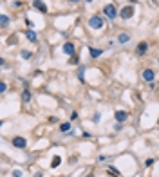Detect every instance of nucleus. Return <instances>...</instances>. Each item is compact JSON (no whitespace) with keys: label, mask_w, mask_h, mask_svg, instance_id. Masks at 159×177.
Wrapping results in <instances>:
<instances>
[{"label":"nucleus","mask_w":159,"mask_h":177,"mask_svg":"<svg viewBox=\"0 0 159 177\" xmlns=\"http://www.w3.org/2000/svg\"><path fill=\"white\" fill-rule=\"evenodd\" d=\"M5 91H8V85L2 81V83H0V92H5Z\"/></svg>","instance_id":"nucleus-19"},{"label":"nucleus","mask_w":159,"mask_h":177,"mask_svg":"<svg viewBox=\"0 0 159 177\" xmlns=\"http://www.w3.org/2000/svg\"><path fill=\"white\" fill-rule=\"evenodd\" d=\"M147 49H148V44L147 42H139V44H137V52H139V54H145V52H147Z\"/></svg>","instance_id":"nucleus-9"},{"label":"nucleus","mask_w":159,"mask_h":177,"mask_svg":"<svg viewBox=\"0 0 159 177\" xmlns=\"http://www.w3.org/2000/svg\"><path fill=\"white\" fill-rule=\"evenodd\" d=\"M25 38L29 40V42H36V33L34 31H25Z\"/></svg>","instance_id":"nucleus-10"},{"label":"nucleus","mask_w":159,"mask_h":177,"mask_svg":"<svg viewBox=\"0 0 159 177\" xmlns=\"http://www.w3.org/2000/svg\"><path fill=\"white\" fill-rule=\"evenodd\" d=\"M60 163H61V157H60V155H54L53 161H51V166L56 168V166H60Z\"/></svg>","instance_id":"nucleus-12"},{"label":"nucleus","mask_w":159,"mask_h":177,"mask_svg":"<svg viewBox=\"0 0 159 177\" xmlns=\"http://www.w3.org/2000/svg\"><path fill=\"white\" fill-rule=\"evenodd\" d=\"M85 2H92V0H85Z\"/></svg>","instance_id":"nucleus-25"},{"label":"nucleus","mask_w":159,"mask_h":177,"mask_svg":"<svg viewBox=\"0 0 159 177\" xmlns=\"http://www.w3.org/2000/svg\"><path fill=\"white\" fill-rule=\"evenodd\" d=\"M0 24H2V27H5V25L9 24V16L8 15H2V16H0Z\"/></svg>","instance_id":"nucleus-15"},{"label":"nucleus","mask_w":159,"mask_h":177,"mask_svg":"<svg viewBox=\"0 0 159 177\" xmlns=\"http://www.w3.org/2000/svg\"><path fill=\"white\" fill-rule=\"evenodd\" d=\"M109 172L112 174L114 177H119V175H121V174H119V170H117V168H114V166H109Z\"/></svg>","instance_id":"nucleus-16"},{"label":"nucleus","mask_w":159,"mask_h":177,"mask_svg":"<svg viewBox=\"0 0 159 177\" xmlns=\"http://www.w3.org/2000/svg\"><path fill=\"white\" fill-rule=\"evenodd\" d=\"M127 118H128V114H127L125 110H117V112H116V119L119 121V123H123V121H125Z\"/></svg>","instance_id":"nucleus-7"},{"label":"nucleus","mask_w":159,"mask_h":177,"mask_svg":"<svg viewBox=\"0 0 159 177\" xmlns=\"http://www.w3.org/2000/svg\"><path fill=\"white\" fill-rule=\"evenodd\" d=\"M13 177H22V172H20V170H15V172H13Z\"/></svg>","instance_id":"nucleus-21"},{"label":"nucleus","mask_w":159,"mask_h":177,"mask_svg":"<svg viewBox=\"0 0 159 177\" xmlns=\"http://www.w3.org/2000/svg\"><path fill=\"white\" fill-rule=\"evenodd\" d=\"M69 2H71V4H76V2H78V0H69Z\"/></svg>","instance_id":"nucleus-24"},{"label":"nucleus","mask_w":159,"mask_h":177,"mask_svg":"<svg viewBox=\"0 0 159 177\" xmlns=\"http://www.w3.org/2000/svg\"><path fill=\"white\" fill-rule=\"evenodd\" d=\"M69 128H71V123H61V127H60V130H61V132H67Z\"/></svg>","instance_id":"nucleus-17"},{"label":"nucleus","mask_w":159,"mask_h":177,"mask_svg":"<svg viewBox=\"0 0 159 177\" xmlns=\"http://www.w3.org/2000/svg\"><path fill=\"white\" fill-rule=\"evenodd\" d=\"M103 13H105V16H107V18H110V20H114V18L117 16V9L114 7V4H109V5H105Z\"/></svg>","instance_id":"nucleus-1"},{"label":"nucleus","mask_w":159,"mask_h":177,"mask_svg":"<svg viewBox=\"0 0 159 177\" xmlns=\"http://www.w3.org/2000/svg\"><path fill=\"white\" fill-rule=\"evenodd\" d=\"M128 40H130V36L127 35V33H123V35H119V38H117V42H119V44H127Z\"/></svg>","instance_id":"nucleus-13"},{"label":"nucleus","mask_w":159,"mask_h":177,"mask_svg":"<svg viewBox=\"0 0 159 177\" xmlns=\"http://www.w3.org/2000/svg\"><path fill=\"white\" fill-rule=\"evenodd\" d=\"M143 78L147 81H152V80H154V71H152V69H145L143 71Z\"/></svg>","instance_id":"nucleus-8"},{"label":"nucleus","mask_w":159,"mask_h":177,"mask_svg":"<svg viewBox=\"0 0 159 177\" xmlns=\"http://www.w3.org/2000/svg\"><path fill=\"white\" fill-rule=\"evenodd\" d=\"M154 165V159H147V166H152Z\"/></svg>","instance_id":"nucleus-23"},{"label":"nucleus","mask_w":159,"mask_h":177,"mask_svg":"<svg viewBox=\"0 0 159 177\" xmlns=\"http://www.w3.org/2000/svg\"><path fill=\"white\" fill-rule=\"evenodd\" d=\"M22 101H24V103H29V101H31V92L29 91H24L22 92Z\"/></svg>","instance_id":"nucleus-11"},{"label":"nucleus","mask_w":159,"mask_h":177,"mask_svg":"<svg viewBox=\"0 0 159 177\" xmlns=\"http://www.w3.org/2000/svg\"><path fill=\"white\" fill-rule=\"evenodd\" d=\"M83 71H85V67L81 65V67H80V71H78V74H80V78H81V74H83Z\"/></svg>","instance_id":"nucleus-22"},{"label":"nucleus","mask_w":159,"mask_h":177,"mask_svg":"<svg viewBox=\"0 0 159 177\" xmlns=\"http://www.w3.org/2000/svg\"><path fill=\"white\" fill-rule=\"evenodd\" d=\"M33 5H34V7H36L38 11L47 13V5H45V2H42V0H34V2H33Z\"/></svg>","instance_id":"nucleus-6"},{"label":"nucleus","mask_w":159,"mask_h":177,"mask_svg":"<svg viewBox=\"0 0 159 177\" xmlns=\"http://www.w3.org/2000/svg\"><path fill=\"white\" fill-rule=\"evenodd\" d=\"M103 18L101 16H91V20H89V25L92 27V29H101L103 27Z\"/></svg>","instance_id":"nucleus-2"},{"label":"nucleus","mask_w":159,"mask_h":177,"mask_svg":"<svg viewBox=\"0 0 159 177\" xmlns=\"http://www.w3.org/2000/svg\"><path fill=\"white\" fill-rule=\"evenodd\" d=\"M74 49H76V47H74L72 42H67V44L63 45V52L69 54V56H72V54H74Z\"/></svg>","instance_id":"nucleus-5"},{"label":"nucleus","mask_w":159,"mask_h":177,"mask_svg":"<svg viewBox=\"0 0 159 177\" xmlns=\"http://www.w3.org/2000/svg\"><path fill=\"white\" fill-rule=\"evenodd\" d=\"M91 56H92V58L101 56V49H94V47H91Z\"/></svg>","instance_id":"nucleus-14"},{"label":"nucleus","mask_w":159,"mask_h":177,"mask_svg":"<svg viewBox=\"0 0 159 177\" xmlns=\"http://www.w3.org/2000/svg\"><path fill=\"white\" fill-rule=\"evenodd\" d=\"M87 177H94V175H87Z\"/></svg>","instance_id":"nucleus-26"},{"label":"nucleus","mask_w":159,"mask_h":177,"mask_svg":"<svg viewBox=\"0 0 159 177\" xmlns=\"http://www.w3.org/2000/svg\"><path fill=\"white\" fill-rule=\"evenodd\" d=\"M119 16H121V18H125V20H128V18H132V16H134V7H132V5H125V7L121 9V13H119Z\"/></svg>","instance_id":"nucleus-3"},{"label":"nucleus","mask_w":159,"mask_h":177,"mask_svg":"<svg viewBox=\"0 0 159 177\" xmlns=\"http://www.w3.org/2000/svg\"><path fill=\"white\" fill-rule=\"evenodd\" d=\"M31 56H33V54H31L29 51H22V58H25V60H29Z\"/></svg>","instance_id":"nucleus-18"},{"label":"nucleus","mask_w":159,"mask_h":177,"mask_svg":"<svg viewBox=\"0 0 159 177\" xmlns=\"http://www.w3.org/2000/svg\"><path fill=\"white\" fill-rule=\"evenodd\" d=\"M157 123H159V121H157Z\"/></svg>","instance_id":"nucleus-27"},{"label":"nucleus","mask_w":159,"mask_h":177,"mask_svg":"<svg viewBox=\"0 0 159 177\" xmlns=\"http://www.w3.org/2000/svg\"><path fill=\"white\" fill-rule=\"evenodd\" d=\"M13 146H16V148H25L27 146V141L24 138H20V135H16V138H13Z\"/></svg>","instance_id":"nucleus-4"},{"label":"nucleus","mask_w":159,"mask_h":177,"mask_svg":"<svg viewBox=\"0 0 159 177\" xmlns=\"http://www.w3.org/2000/svg\"><path fill=\"white\" fill-rule=\"evenodd\" d=\"M69 63H72V65H76V63H78V58H76V56H72L71 60H69Z\"/></svg>","instance_id":"nucleus-20"}]
</instances>
